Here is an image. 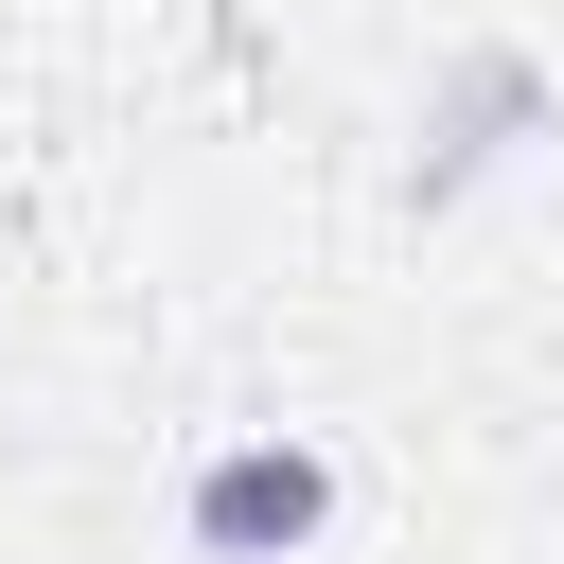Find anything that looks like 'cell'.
Returning a JSON list of instances; mask_svg holds the SVG:
<instances>
[{"label": "cell", "instance_id": "1", "mask_svg": "<svg viewBox=\"0 0 564 564\" xmlns=\"http://www.w3.org/2000/svg\"><path fill=\"white\" fill-rule=\"evenodd\" d=\"M176 529H194V564H300L335 529V458L317 441H212L194 494H176Z\"/></svg>", "mask_w": 564, "mask_h": 564}]
</instances>
